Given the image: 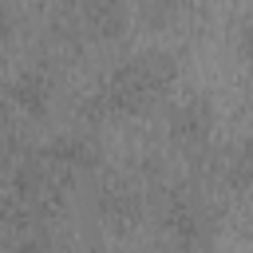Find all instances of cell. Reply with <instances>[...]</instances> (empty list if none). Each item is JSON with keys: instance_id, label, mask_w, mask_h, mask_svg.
<instances>
[{"instance_id": "cell-1", "label": "cell", "mask_w": 253, "mask_h": 253, "mask_svg": "<svg viewBox=\"0 0 253 253\" xmlns=\"http://www.w3.org/2000/svg\"><path fill=\"white\" fill-rule=\"evenodd\" d=\"M178 83V55L166 47H146L134 51L130 59H119L83 99V119L87 126L103 119H123V115H142L158 99H166Z\"/></svg>"}, {"instance_id": "cell-2", "label": "cell", "mask_w": 253, "mask_h": 253, "mask_svg": "<svg viewBox=\"0 0 253 253\" xmlns=\"http://www.w3.org/2000/svg\"><path fill=\"white\" fill-rule=\"evenodd\" d=\"M162 190V233L170 253H213L217 241V213L210 206V198L194 186H154Z\"/></svg>"}, {"instance_id": "cell-3", "label": "cell", "mask_w": 253, "mask_h": 253, "mask_svg": "<svg viewBox=\"0 0 253 253\" xmlns=\"http://www.w3.org/2000/svg\"><path fill=\"white\" fill-rule=\"evenodd\" d=\"M55 95V75L47 63H28L20 67L4 87H0V126L20 130V123H32L47 111Z\"/></svg>"}, {"instance_id": "cell-4", "label": "cell", "mask_w": 253, "mask_h": 253, "mask_svg": "<svg viewBox=\"0 0 253 253\" xmlns=\"http://www.w3.org/2000/svg\"><path fill=\"white\" fill-rule=\"evenodd\" d=\"M126 8L115 0H83V4H55L51 32L59 40H111L126 28Z\"/></svg>"}, {"instance_id": "cell-5", "label": "cell", "mask_w": 253, "mask_h": 253, "mask_svg": "<svg viewBox=\"0 0 253 253\" xmlns=\"http://www.w3.org/2000/svg\"><path fill=\"white\" fill-rule=\"evenodd\" d=\"M213 126H217V111H213L210 95H202V91H190L186 99H178L166 111V138L186 158H194V154H202L210 146Z\"/></svg>"}, {"instance_id": "cell-6", "label": "cell", "mask_w": 253, "mask_h": 253, "mask_svg": "<svg viewBox=\"0 0 253 253\" xmlns=\"http://www.w3.org/2000/svg\"><path fill=\"white\" fill-rule=\"evenodd\" d=\"M40 154L55 170V178H63V182H75L79 174L99 166V142L91 130H63V134L47 138L40 146Z\"/></svg>"}, {"instance_id": "cell-7", "label": "cell", "mask_w": 253, "mask_h": 253, "mask_svg": "<svg viewBox=\"0 0 253 253\" xmlns=\"http://www.w3.org/2000/svg\"><path fill=\"white\" fill-rule=\"evenodd\" d=\"M146 190L150 186H138L130 178H111L99 186V198H95V213L103 225L111 229H130L142 213H146Z\"/></svg>"}, {"instance_id": "cell-8", "label": "cell", "mask_w": 253, "mask_h": 253, "mask_svg": "<svg viewBox=\"0 0 253 253\" xmlns=\"http://www.w3.org/2000/svg\"><path fill=\"white\" fill-rule=\"evenodd\" d=\"M221 178L229 190H253V134H241L217 154V182Z\"/></svg>"}, {"instance_id": "cell-9", "label": "cell", "mask_w": 253, "mask_h": 253, "mask_svg": "<svg viewBox=\"0 0 253 253\" xmlns=\"http://www.w3.org/2000/svg\"><path fill=\"white\" fill-rule=\"evenodd\" d=\"M24 154H28V150H24L20 130L0 126V178H4V174H12V170L20 166V158H24Z\"/></svg>"}, {"instance_id": "cell-10", "label": "cell", "mask_w": 253, "mask_h": 253, "mask_svg": "<svg viewBox=\"0 0 253 253\" xmlns=\"http://www.w3.org/2000/svg\"><path fill=\"white\" fill-rule=\"evenodd\" d=\"M51 245H47V233L43 229H36V233H24L16 245H12V253H47Z\"/></svg>"}, {"instance_id": "cell-11", "label": "cell", "mask_w": 253, "mask_h": 253, "mask_svg": "<svg viewBox=\"0 0 253 253\" xmlns=\"http://www.w3.org/2000/svg\"><path fill=\"white\" fill-rule=\"evenodd\" d=\"M182 12H186L182 4H166V0H162V4H142V16H146V20H158V24H162V20H174V16H182Z\"/></svg>"}, {"instance_id": "cell-12", "label": "cell", "mask_w": 253, "mask_h": 253, "mask_svg": "<svg viewBox=\"0 0 253 253\" xmlns=\"http://www.w3.org/2000/svg\"><path fill=\"white\" fill-rule=\"evenodd\" d=\"M237 43H241V55L253 63V16L241 24V36H237Z\"/></svg>"}, {"instance_id": "cell-13", "label": "cell", "mask_w": 253, "mask_h": 253, "mask_svg": "<svg viewBox=\"0 0 253 253\" xmlns=\"http://www.w3.org/2000/svg\"><path fill=\"white\" fill-rule=\"evenodd\" d=\"M12 28H16V12H12V4H0V43L12 36Z\"/></svg>"}, {"instance_id": "cell-14", "label": "cell", "mask_w": 253, "mask_h": 253, "mask_svg": "<svg viewBox=\"0 0 253 253\" xmlns=\"http://www.w3.org/2000/svg\"><path fill=\"white\" fill-rule=\"evenodd\" d=\"M71 253H103L99 245H79V249H71Z\"/></svg>"}, {"instance_id": "cell-15", "label": "cell", "mask_w": 253, "mask_h": 253, "mask_svg": "<svg viewBox=\"0 0 253 253\" xmlns=\"http://www.w3.org/2000/svg\"><path fill=\"white\" fill-rule=\"evenodd\" d=\"M249 253H253V249H249Z\"/></svg>"}]
</instances>
